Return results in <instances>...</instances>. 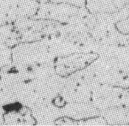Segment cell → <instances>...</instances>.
Here are the masks:
<instances>
[{
  "label": "cell",
  "mask_w": 129,
  "mask_h": 126,
  "mask_svg": "<svg viewBox=\"0 0 129 126\" xmlns=\"http://www.w3.org/2000/svg\"><path fill=\"white\" fill-rule=\"evenodd\" d=\"M24 109V106L20 102L9 103L2 106V110L5 114H19Z\"/></svg>",
  "instance_id": "cell-1"
},
{
  "label": "cell",
  "mask_w": 129,
  "mask_h": 126,
  "mask_svg": "<svg viewBox=\"0 0 129 126\" xmlns=\"http://www.w3.org/2000/svg\"><path fill=\"white\" fill-rule=\"evenodd\" d=\"M53 104H55L58 107H63L65 106V101L63 100V98H62L61 97H57L54 99Z\"/></svg>",
  "instance_id": "cell-2"
}]
</instances>
